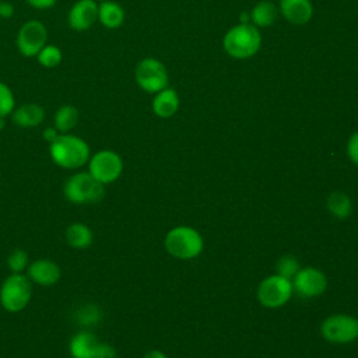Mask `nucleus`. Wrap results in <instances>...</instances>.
Wrapping results in <instances>:
<instances>
[{"label":"nucleus","mask_w":358,"mask_h":358,"mask_svg":"<svg viewBox=\"0 0 358 358\" xmlns=\"http://www.w3.org/2000/svg\"><path fill=\"white\" fill-rule=\"evenodd\" d=\"M0 3H1V0H0Z\"/></svg>","instance_id":"36"},{"label":"nucleus","mask_w":358,"mask_h":358,"mask_svg":"<svg viewBox=\"0 0 358 358\" xmlns=\"http://www.w3.org/2000/svg\"><path fill=\"white\" fill-rule=\"evenodd\" d=\"M32 296V282L22 273L8 274L0 285V305L10 313L21 312L27 308Z\"/></svg>","instance_id":"5"},{"label":"nucleus","mask_w":358,"mask_h":358,"mask_svg":"<svg viewBox=\"0 0 358 358\" xmlns=\"http://www.w3.org/2000/svg\"><path fill=\"white\" fill-rule=\"evenodd\" d=\"M15 109V96L13 90L0 81V117H7Z\"/></svg>","instance_id":"25"},{"label":"nucleus","mask_w":358,"mask_h":358,"mask_svg":"<svg viewBox=\"0 0 358 358\" xmlns=\"http://www.w3.org/2000/svg\"><path fill=\"white\" fill-rule=\"evenodd\" d=\"M63 194L73 204H92L102 200L105 185L99 183L88 171L77 172L64 182Z\"/></svg>","instance_id":"4"},{"label":"nucleus","mask_w":358,"mask_h":358,"mask_svg":"<svg viewBox=\"0 0 358 358\" xmlns=\"http://www.w3.org/2000/svg\"><path fill=\"white\" fill-rule=\"evenodd\" d=\"M60 133L55 129V126H50V127H46L43 131H42V137L43 140H46L49 144L59 136Z\"/></svg>","instance_id":"32"},{"label":"nucleus","mask_w":358,"mask_h":358,"mask_svg":"<svg viewBox=\"0 0 358 358\" xmlns=\"http://www.w3.org/2000/svg\"><path fill=\"white\" fill-rule=\"evenodd\" d=\"M166 252L182 260H189L197 257L204 249L203 236L197 229L189 225L173 227L165 236Z\"/></svg>","instance_id":"2"},{"label":"nucleus","mask_w":358,"mask_h":358,"mask_svg":"<svg viewBox=\"0 0 358 358\" xmlns=\"http://www.w3.org/2000/svg\"><path fill=\"white\" fill-rule=\"evenodd\" d=\"M262 43V35L253 24H238L224 36L225 52L234 59H248L257 53Z\"/></svg>","instance_id":"3"},{"label":"nucleus","mask_w":358,"mask_h":358,"mask_svg":"<svg viewBox=\"0 0 358 358\" xmlns=\"http://www.w3.org/2000/svg\"><path fill=\"white\" fill-rule=\"evenodd\" d=\"M88 172L102 185H109L119 179L123 172L122 157L112 150H101L88 159Z\"/></svg>","instance_id":"9"},{"label":"nucleus","mask_w":358,"mask_h":358,"mask_svg":"<svg viewBox=\"0 0 358 358\" xmlns=\"http://www.w3.org/2000/svg\"><path fill=\"white\" fill-rule=\"evenodd\" d=\"M36 62L45 67V69H55L57 67L62 60H63V52L59 46L52 45V43H46L35 56Z\"/></svg>","instance_id":"23"},{"label":"nucleus","mask_w":358,"mask_h":358,"mask_svg":"<svg viewBox=\"0 0 358 358\" xmlns=\"http://www.w3.org/2000/svg\"><path fill=\"white\" fill-rule=\"evenodd\" d=\"M98 22V1L77 0L67 13V24L73 31L83 32Z\"/></svg>","instance_id":"12"},{"label":"nucleus","mask_w":358,"mask_h":358,"mask_svg":"<svg viewBox=\"0 0 358 358\" xmlns=\"http://www.w3.org/2000/svg\"><path fill=\"white\" fill-rule=\"evenodd\" d=\"M49 155L63 169H78L88 164L91 150L84 138L71 133H63L49 144Z\"/></svg>","instance_id":"1"},{"label":"nucleus","mask_w":358,"mask_h":358,"mask_svg":"<svg viewBox=\"0 0 358 358\" xmlns=\"http://www.w3.org/2000/svg\"><path fill=\"white\" fill-rule=\"evenodd\" d=\"M326 207L329 213L337 220H345L352 213V201L344 192H333L329 194Z\"/></svg>","instance_id":"21"},{"label":"nucleus","mask_w":358,"mask_h":358,"mask_svg":"<svg viewBox=\"0 0 358 358\" xmlns=\"http://www.w3.org/2000/svg\"><path fill=\"white\" fill-rule=\"evenodd\" d=\"M98 22L108 29H116L124 22L123 7L113 0H103L98 3Z\"/></svg>","instance_id":"18"},{"label":"nucleus","mask_w":358,"mask_h":358,"mask_svg":"<svg viewBox=\"0 0 358 358\" xmlns=\"http://www.w3.org/2000/svg\"><path fill=\"white\" fill-rule=\"evenodd\" d=\"M291 282L294 294L301 298L320 296L327 288L326 274L316 267H301Z\"/></svg>","instance_id":"11"},{"label":"nucleus","mask_w":358,"mask_h":358,"mask_svg":"<svg viewBox=\"0 0 358 358\" xmlns=\"http://www.w3.org/2000/svg\"><path fill=\"white\" fill-rule=\"evenodd\" d=\"M27 4L35 10H49L56 6L57 0H25Z\"/></svg>","instance_id":"29"},{"label":"nucleus","mask_w":358,"mask_h":358,"mask_svg":"<svg viewBox=\"0 0 358 358\" xmlns=\"http://www.w3.org/2000/svg\"><path fill=\"white\" fill-rule=\"evenodd\" d=\"M101 341L90 330L77 331L69 343L71 358H96Z\"/></svg>","instance_id":"14"},{"label":"nucleus","mask_w":358,"mask_h":358,"mask_svg":"<svg viewBox=\"0 0 358 358\" xmlns=\"http://www.w3.org/2000/svg\"><path fill=\"white\" fill-rule=\"evenodd\" d=\"M96 358H116V350L108 343H101Z\"/></svg>","instance_id":"30"},{"label":"nucleus","mask_w":358,"mask_h":358,"mask_svg":"<svg viewBox=\"0 0 358 358\" xmlns=\"http://www.w3.org/2000/svg\"><path fill=\"white\" fill-rule=\"evenodd\" d=\"M62 271L56 262L50 259H36L29 262L27 267V277L31 282L42 285V287H52L60 280Z\"/></svg>","instance_id":"13"},{"label":"nucleus","mask_w":358,"mask_h":358,"mask_svg":"<svg viewBox=\"0 0 358 358\" xmlns=\"http://www.w3.org/2000/svg\"><path fill=\"white\" fill-rule=\"evenodd\" d=\"M301 268L299 266V262L296 257H294L292 255H285V256H281L275 264V271L277 274L288 278V280H292L294 275L298 273V270Z\"/></svg>","instance_id":"24"},{"label":"nucleus","mask_w":358,"mask_h":358,"mask_svg":"<svg viewBox=\"0 0 358 358\" xmlns=\"http://www.w3.org/2000/svg\"><path fill=\"white\" fill-rule=\"evenodd\" d=\"M347 155L350 161L355 165H358V131H355L347 143Z\"/></svg>","instance_id":"28"},{"label":"nucleus","mask_w":358,"mask_h":358,"mask_svg":"<svg viewBox=\"0 0 358 358\" xmlns=\"http://www.w3.org/2000/svg\"><path fill=\"white\" fill-rule=\"evenodd\" d=\"M29 264L28 255L24 249H14L7 257V267L11 273H22Z\"/></svg>","instance_id":"26"},{"label":"nucleus","mask_w":358,"mask_h":358,"mask_svg":"<svg viewBox=\"0 0 358 358\" xmlns=\"http://www.w3.org/2000/svg\"><path fill=\"white\" fill-rule=\"evenodd\" d=\"M294 294L291 280L280 275L271 274L266 277L257 287V299L264 308L275 309L285 305Z\"/></svg>","instance_id":"7"},{"label":"nucleus","mask_w":358,"mask_h":358,"mask_svg":"<svg viewBox=\"0 0 358 358\" xmlns=\"http://www.w3.org/2000/svg\"><path fill=\"white\" fill-rule=\"evenodd\" d=\"M6 126V117H0V130Z\"/></svg>","instance_id":"34"},{"label":"nucleus","mask_w":358,"mask_h":358,"mask_svg":"<svg viewBox=\"0 0 358 358\" xmlns=\"http://www.w3.org/2000/svg\"><path fill=\"white\" fill-rule=\"evenodd\" d=\"M46 43L48 28L41 20H28L17 31L15 46L24 57H35Z\"/></svg>","instance_id":"8"},{"label":"nucleus","mask_w":358,"mask_h":358,"mask_svg":"<svg viewBox=\"0 0 358 358\" xmlns=\"http://www.w3.org/2000/svg\"><path fill=\"white\" fill-rule=\"evenodd\" d=\"M179 96L173 88H164L152 99V112L162 119H168L178 112Z\"/></svg>","instance_id":"17"},{"label":"nucleus","mask_w":358,"mask_h":358,"mask_svg":"<svg viewBox=\"0 0 358 358\" xmlns=\"http://www.w3.org/2000/svg\"><path fill=\"white\" fill-rule=\"evenodd\" d=\"M143 358H166V355L159 350H150L144 354Z\"/></svg>","instance_id":"33"},{"label":"nucleus","mask_w":358,"mask_h":358,"mask_svg":"<svg viewBox=\"0 0 358 358\" xmlns=\"http://www.w3.org/2000/svg\"><path fill=\"white\" fill-rule=\"evenodd\" d=\"M91 228L84 222H74L66 229V242L74 249H85L92 243Z\"/></svg>","instance_id":"20"},{"label":"nucleus","mask_w":358,"mask_h":358,"mask_svg":"<svg viewBox=\"0 0 358 358\" xmlns=\"http://www.w3.org/2000/svg\"><path fill=\"white\" fill-rule=\"evenodd\" d=\"M14 15V6L8 1H1L0 3V17L1 18H11Z\"/></svg>","instance_id":"31"},{"label":"nucleus","mask_w":358,"mask_h":358,"mask_svg":"<svg viewBox=\"0 0 358 358\" xmlns=\"http://www.w3.org/2000/svg\"><path fill=\"white\" fill-rule=\"evenodd\" d=\"M78 319L84 324H92L99 320V309L94 305H87L85 308L81 309L78 313Z\"/></svg>","instance_id":"27"},{"label":"nucleus","mask_w":358,"mask_h":358,"mask_svg":"<svg viewBox=\"0 0 358 358\" xmlns=\"http://www.w3.org/2000/svg\"><path fill=\"white\" fill-rule=\"evenodd\" d=\"M96 1H98V3H99V1H103V0H96Z\"/></svg>","instance_id":"35"},{"label":"nucleus","mask_w":358,"mask_h":358,"mask_svg":"<svg viewBox=\"0 0 358 358\" xmlns=\"http://www.w3.org/2000/svg\"><path fill=\"white\" fill-rule=\"evenodd\" d=\"M280 8L285 20L295 25L306 24L313 14L309 0H281Z\"/></svg>","instance_id":"16"},{"label":"nucleus","mask_w":358,"mask_h":358,"mask_svg":"<svg viewBox=\"0 0 358 358\" xmlns=\"http://www.w3.org/2000/svg\"><path fill=\"white\" fill-rule=\"evenodd\" d=\"M11 122L21 129L38 127L45 119V109L36 102H27L13 110Z\"/></svg>","instance_id":"15"},{"label":"nucleus","mask_w":358,"mask_h":358,"mask_svg":"<svg viewBox=\"0 0 358 358\" xmlns=\"http://www.w3.org/2000/svg\"><path fill=\"white\" fill-rule=\"evenodd\" d=\"M134 78L137 85L150 94H157L168 87V71L154 57H145L138 62L134 70Z\"/></svg>","instance_id":"10"},{"label":"nucleus","mask_w":358,"mask_h":358,"mask_svg":"<svg viewBox=\"0 0 358 358\" xmlns=\"http://www.w3.org/2000/svg\"><path fill=\"white\" fill-rule=\"evenodd\" d=\"M275 17H277V8L268 0L259 1L250 13V21L253 22L255 27H268L274 22Z\"/></svg>","instance_id":"22"},{"label":"nucleus","mask_w":358,"mask_h":358,"mask_svg":"<svg viewBox=\"0 0 358 358\" xmlns=\"http://www.w3.org/2000/svg\"><path fill=\"white\" fill-rule=\"evenodd\" d=\"M78 120L80 112L74 105H62L53 115V126L60 134L70 133L77 126Z\"/></svg>","instance_id":"19"},{"label":"nucleus","mask_w":358,"mask_h":358,"mask_svg":"<svg viewBox=\"0 0 358 358\" xmlns=\"http://www.w3.org/2000/svg\"><path fill=\"white\" fill-rule=\"evenodd\" d=\"M322 337L331 344H348L358 338V319L347 313L327 316L320 324Z\"/></svg>","instance_id":"6"}]
</instances>
